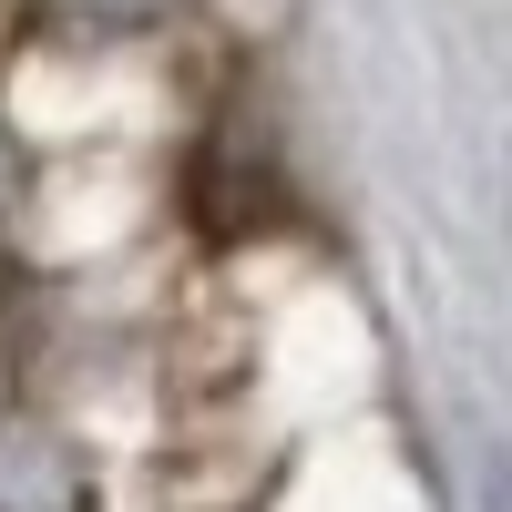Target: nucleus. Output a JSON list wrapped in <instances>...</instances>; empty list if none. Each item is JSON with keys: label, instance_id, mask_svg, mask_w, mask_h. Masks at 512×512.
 <instances>
[{"label": "nucleus", "instance_id": "nucleus-1", "mask_svg": "<svg viewBox=\"0 0 512 512\" xmlns=\"http://www.w3.org/2000/svg\"><path fill=\"white\" fill-rule=\"evenodd\" d=\"M0 512H82V502H72V461H62L52 441L0 431Z\"/></svg>", "mask_w": 512, "mask_h": 512}, {"label": "nucleus", "instance_id": "nucleus-2", "mask_svg": "<svg viewBox=\"0 0 512 512\" xmlns=\"http://www.w3.org/2000/svg\"><path fill=\"white\" fill-rule=\"evenodd\" d=\"M41 11H62V21H82V31H154L175 0H41Z\"/></svg>", "mask_w": 512, "mask_h": 512}]
</instances>
